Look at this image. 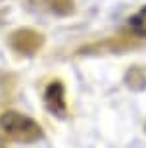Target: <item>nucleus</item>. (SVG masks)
I'll list each match as a JSON object with an SVG mask.
<instances>
[{"instance_id": "nucleus-1", "label": "nucleus", "mask_w": 146, "mask_h": 148, "mask_svg": "<svg viewBox=\"0 0 146 148\" xmlns=\"http://www.w3.org/2000/svg\"><path fill=\"white\" fill-rule=\"evenodd\" d=\"M131 27L136 35H144L146 37V8L141 10L133 19H131Z\"/></svg>"}]
</instances>
